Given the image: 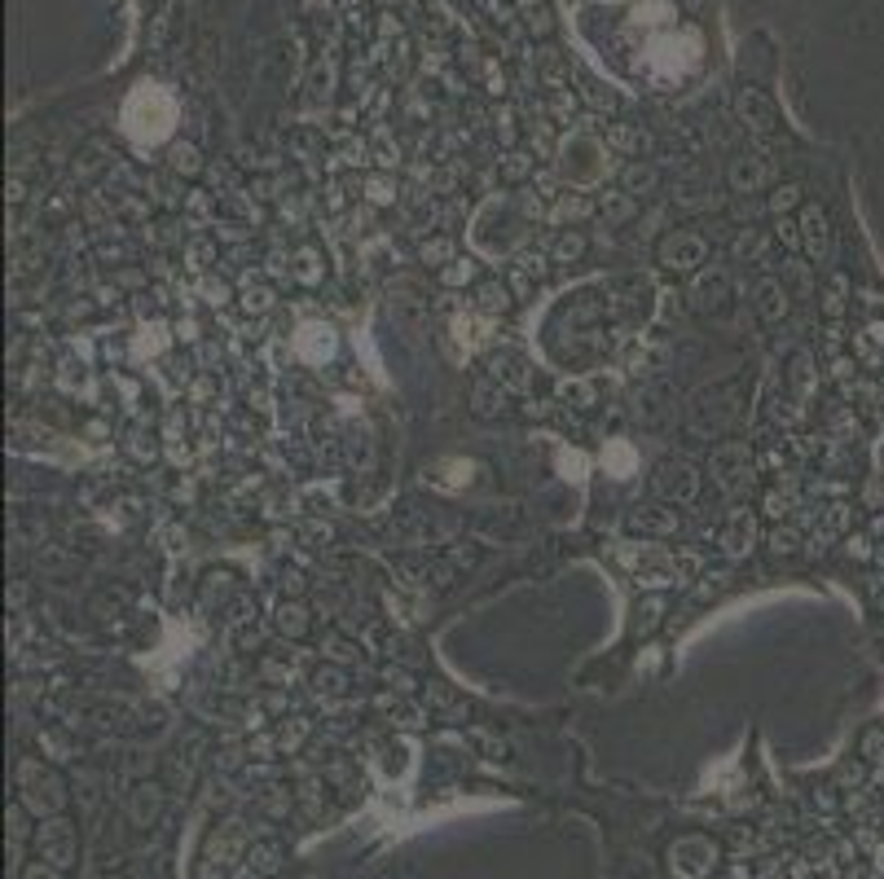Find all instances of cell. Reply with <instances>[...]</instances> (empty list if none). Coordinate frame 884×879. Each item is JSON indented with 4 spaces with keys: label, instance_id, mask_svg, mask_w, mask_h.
<instances>
[{
    "label": "cell",
    "instance_id": "obj_16",
    "mask_svg": "<svg viewBox=\"0 0 884 879\" xmlns=\"http://www.w3.org/2000/svg\"><path fill=\"white\" fill-rule=\"evenodd\" d=\"M313 686H317V691H326V695H339V691H344V673H335V669H322V673L313 677Z\"/></svg>",
    "mask_w": 884,
    "mask_h": 879
},
{
    "label": "cell",
    "instance_id": "obj_18",
    "mask_svg": "<svg viewBox=\"0 0 884 879\" xmlns=\"http://www.w3.org/2000/svg\"><path fill=\"white\" fill-rule=\"evenodd\" d=\"M797 194H801L797 185H783V189H775V198H770V211H788V207H797Z\"/></svg>",
    "mask_w": 884,
    "mask_h": 879
},
{
    "label": "cell",
    "instance_id": "obj_7",
    "mask_svg": "<svg viewBox=\"0 0 884 879\" xmlns=\"http://www.w3.org/2000/svg\"><path fill=\"white\" fill-rule=\"evenodd\" d=\"M801 229H805V247H810L814 260H827V251H832V233H827V216H823V211H814V207L805 211Z\"/></svg>",
    "mask_w": 884,
    "mask_h": 879
},
{
    "label": "cell",
    "instance_id": "obj_23",
    "mask_svg": "<svg viewBox=\"0 0 884 879\" xmlns=\"http://www.w3.org/2000/svg\"><path fill=\"white\" fill-rule=\"evenodd\" d=\"M559 466H563V471H585V458H581V453H563Z\"/></svg>",
    "mask_w": 884,
    "mask_h": 879
},
{
    "label": "cell",
    "instance_id": "obj_1",
    "mask_svg": "<svg viewBox=\"0 0 884 879\" xmlns=\"http://www.w3.org/2000/svg\"><path fill=\"white\" fill-rule=\"evenodd\" d=\"M172 119H176V106L163 88H137L124 106V124L132 137L141 141H159L172 132Z\"/></svg>",
    "mask_w": 884,
    "mask_h": 879
},
{
    "label": "cell",
    "instance_id": "obj_9",
    "mask_svg": "<svg viewBox=\"0 0 884 879\" xmlns=\"http://www.w3.org/2000/svg\"><path fill=\"white\" fill-rule=\"evenodd\" d=\"M603 466L616 475V480H625V475L634 471V449H629V444H621V440L607 444V449H603Z\"/></svg>",
    "mask_w": 884,
    "mask_h": 879
},
{
    "label": "cell",
    "instance_id": "obj_3",
    "mask_svg": "<svg viewBox=\"0 0 884 879\" xmlns=\"http://www.w3.org/2000/svg\"><path fill=\"white\" fill-rule=\"evenodd\" d=\"M656 493L660 497H669V502H691L695 497V471L687 462H665L660 466V475H656Z\"/></svg>",
    "mask_w": 884,
    "mask_h": 879
},
{
    "label": "cell",
    "instance_id": "obj_8",
    "mask_svg": "<svg viewBox=\"0 0 884 879\" xmlns=\"http://www.w3.org/2000/svg\"><path fill=\"white\" fill-rule=\"evenodd\" d=\"M757 308L766 317H783V308H788V291H783L779 282H761L757 286Z\"/></svg>",
    "mask_w": 884,
    "mask_h": 879
},
{
    "label": "cell",
    "instance_id": "obj_13",
    "mask_svg": "<svg viewBox=\"0 0 884 879\" xmlns=\"http://www.w3.org/2000/svg\"><path fill=\"white\" fill-rule=\"evenodd\" d=\"M651 185H656V172H651V168H638V163H634V168L625 172V189H629V194H647Z\"/></svg>",
    "mask_w": 884,
    "mask_h": 879
},
{
    "label": "cell",
    "instance_id": "obj_19",
    "mask_svg": "<svg viewBox=\"0 0 884 879\" xmlns=\"http://www.w3.org/2000/svg\"><path fill=\"white\" fill-rule=\"evenodd\" d=\"M449 255H453V247H449L445 238H436V242H423V260H427V264H440V260H449Z\"/></svg>",
    "mask_w": 884,
    "mask_h": 879
},
{
    "label": "cell",
    "instance_id": "obj_15",
    "mask_svg": "<svg viewBox=\"0 0 884 879\" xmlns=\"http://www.w3.org/2000/svg\"><path fill=\"white\" fill-rule=\"evenodd\" d=\"M581 251H585V242L577 238V233H563L559 247H555V260H559V264H568V260H577Z\"/></svg>",
    "mask_w": 884,
    "mask_h": 879
},
{
    "label": "cell",
    "instance_id": "obj_10",
    "mask_svg": "<svg viewBox=\"0 0 884 879\" xmlns=\"http://www.w3.org/2000/svg\"><path fill=\"white\" fill-rule=\"evenodd\" d=\"M247 862H251V871L273 875V871L282 866V849H278V844H256V849L247 853Z\"/></svg>",
    "mask_w": 884,
    "mask_h": 879
},
{
    "label": "cell",
    "instance_id": "obj_6",
    "mask_svg": "<svg viewBox=\"0 0 884 879\" xmlns=\"http://www.w3.org/2000/svg\"><path fill=\"white\" fill-rule=\"evenodd\" d=\"M700 255H704L700 238H669L665 247H660V260H665L669 269H691V264H700Z\"/></svg>",
    "mask_w": 884,
    "mask_h": 879
},
{
    "label": "cell",
    "instance_id": "obj_4",
    "mask_svg": "<svg viewBox=\"0 0 884 879\" xmlns=\"http://www.w3.org/2000/svg\"><path fill=\"white\" fill-rule=\"evenodd\" d=\"M40 853L49 866H71V827L66 822H49V827H40Z\"/></svg>",
    "mask_w": 884,
    "mask_h": 879
},
{
    "label": "cell",
    "instance_id": "obj_11",
    "mask_svg": "<svg viewBox=\"0 0 884 879\" xmlns=\"http://www.w3.org/2000/svg\"><path fill=\"white\" fill-rule=\"evenodd\" d=\"M480 308H484V313H506V308H511V291H506V286H497V282L480 286Z\"/></svg>",
    "mask_w": 884,
    "mask_h": 879
},
{
    "label": "cell",
    "instance_id": "obj_20",
    "mask_svg": "<svg viewBox=\"0 0 884 879\" xmlns=\"http://www.w3.org/2000/svg\"><path fill=\"white\" fill-rule=\"evenodd\" d=\"M9 831H14V840L27 836V818H22V805L9 809Z\"/></svg>",
    "mask_w": 884,
    "mask_h": 879
},
{
    "label": "cell",
    "instance_id": "obj_21",
    "mask_svg": "<svg viewBox=\"0 0 884 879\" xmlns=\"http://www.w3.org/2000/svg\"><path fill=\"white\" fill-rule=\"evenodd\" d=\"M673 519H660V515H634V528H651V532H660V528H669Z\"/></svg>",
    "mask_w": 884,
    "mask_h": 879
},
{
    "label": "cell",
    "instance_id": "obj_12",
    "mask_svg": "<svg viewBox=\"0 0 884 879\" xmlns=\"http://www.w3.org/2000/svg\"><path fill=\"white\" fill-rule=\"evenodd\" d=\"M744 541H753V519H748V515H739L735 524H731V532H726V537H722V545H726V550H731V554H739V550H744Z\"/></svg>",
    "mask_w": 884,
    "mask_h": 879
},
{
    "label": "cell",
    "instance_id": "obj_17",
    "mask_svg": "<svg viewBox=\"0 0 884 879\" xmlns=\"http://www.w3.org/2000/svg\"><path fill=\"white\" fill-rule=\"evenodd\" d=\"M440 277H445L449 286H462V282H471V277H475V269H471L467 260H449V269L440 273Z\"/></svg>",
    "mask_w": 884,
    "mask_h": 879
},
{
    "label": "cell",
    "instance_id": "obj_14",
    "mask_svg": "<svg viewBox=\"0 0 884 879\" xmlns=\"http://www.w3.org/2000/svg\"><path fill=\"white\" fill-rule=\"evenodd\" d=\"M304 625H308V620H304V607H282V611H278V629H282V633H304Z\"/></svg>",
    "mask_w": 884,
    "mask_h": 879
},
{
    "label": "cell",
    "instance_id": "obj_25",
    "mask_svg": "<svg viewBox=\"0 0 884 879\" xmlns=\"http://www.w3.org/2000/svg\"><path fill=\"white\" fill-rule=\"evenodd\" d=\"M779 238H783V242H797V225H788V220H779Z\"/></svg>",
    "mask_w": 884,
    "mask_h": 879
},
{
    "label": "cell",
    "instance_id": "obj_2",
    "mask_svg": "<svg viewBox=\"0 0 884 879\" xmlns=\"http://www.w3.org/2000/svg\"><path fill=\"white\" fill-rule=\"evenodd\" d=\"M295 352H300L308 365H326L330 352H335V330L322 326V321H308V326H300V335H295Z\"/></svg>",
    "mask_w": 884,
    "mask_h": 879
},
{
    "label": "cell",
    "instance_id": "obj_22",
    "mask_svg": "<svg viewBox=\"0 0 884 879\" xmlns=\"http://www.w3.org/2000/svg\"><path fill=\"white\" fill-rule=\"evenodd\" d=\"M775 550H797V532H792V528L783 532V528H779V532H775Z\"/></svg>",
    "mask_w": 884,
    "mask_h": 879
},
{
    "label": "cell",
    "instance_id": "obj_5",
    "mask_svg": "<svg viewBox=\"0 0 884 879\" xmlns=\"http://www.w3.org/2000/svg\"><path fill=\"white\" fill-rule=\"evenodd\" d=\"M493 378L502 387L524 392V387H528V361H524V356H515V352H497L493 356Z\"/></svg>",
    "mask_w": 884,
    "mask_h": 879
},
{
    "label": "cell",
    "instance_id": "obj_24",
    "mask_svg": "<svg viewBox=\"0 0 884 879\" xmlns=\"http://www.w3.org/2000/svg\"><path fill=\"white\" fill-rule=\"evenodd\" d=\"M27 879H62V875H58V871H49V866L40 862V866H31V871H27Z\"/></svg>",
    "mask_w": 884,
    "mask_h": 879
}]
</instances>
